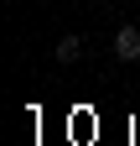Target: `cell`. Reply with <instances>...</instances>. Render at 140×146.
Returning <instances> with one entry per match:
<instances>
[{
    "label": "cell",
    "instance_id": "2",
    "mask_svg": "<svg viewBox=\"0 0 140 146\" xmlns=\"http://www.w3.org/2000/svg\"><path fill=\"white\" fill-rule=\"evenodd\" d=\"M83 58V42H78V36H62V42H57V63H78Z\"/></svg>",
    "mask_w": 140,
    "mask_h": 146
},
{
    "label": "cell",
    "instance_id": "1",
    "mask_svg": "<svg viewBox=\"0 0 140 146\" xmlns=\"http://www.w3.org/2000/svg\"><path fill=\"white\" fill-rule=\"evenodd\" d=\"M114 58L119 63H135L140 58V26H119L114 31Z\"/></svg>",
    "mask_w": 140,
    "mask_h": 146
}]
</instances>
